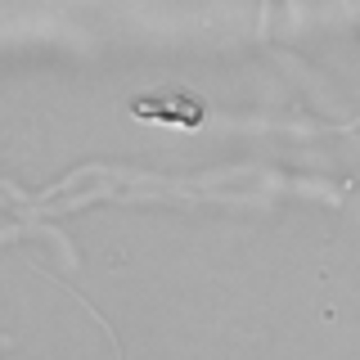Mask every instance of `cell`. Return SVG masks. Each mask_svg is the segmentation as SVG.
Segmentation results:
<instances>
[{"label": "cell", "mask_w": 360, "mask_h": 360, "mask_svg": "<svg viewBox=\"0 0 360 360\" xmlns=\"http://www.w3.org/2000/svg\"><path fill=\"white\" fill-rule=\"evenodd\" d=\"M131 112L144 122H172V127H198L207 117V104L189 90H153V95H135Z\"/></svg>", "instance_id": "1"}]
</instances>
